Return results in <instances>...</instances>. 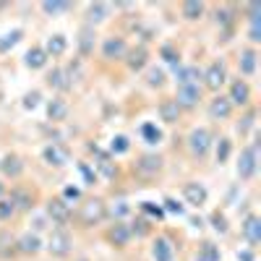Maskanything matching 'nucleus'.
I'll use <instances>...</instances> for the list:
<instances>
[{
    "instance_id": "36",
    "label": "nucleus",
    "mask_w": 261,
    "mask_h": 261,
    "mask_svg": "<svg viewBox=\"0 0 261 261\" xmlns=\"http://www.w3.org/2000/svg\"><path fill=\"white\" fill-rule=\"evenodd\" d=\"M232 154V141L230 139H220V144H217V165H225Z\"/></svg>"
},
{
    "instance_id": "38",
    "label": "nucleus",
    "mask_w": 261,
    "mask_h": 261,
    "mask_svg": "<svg viewBox=\"0 0 261 261\" xmlns=\"http://www.w3.org/2000/svg\"><path fill=\"white\" fill-rule=\"evenodd\" d=\"M209 222H212V227L220 232V235H227L230 232V227H227V220H225V214L222 212H214L212 217H209Z\"/></svg>"
},
{
    "instance_id": "55",
    "label": "nucleus",
    "mask_w": 261,
    "mask_h": 261,
    "mask_svg": "<svg viewBox=\"0 0 261 261\" xmlns=\"http://www.w3.org/2000/svg\"><path fill=\"white\" fill-rule=\"evenodd\" d=\"M79 261H89V258H79Z\"/></svg>"
},
{
    "instance_id": "30",
    "label": "nucleus",
    "mask_w": 261,
    "mask_h": 261,
    "mask_svg": "<svg viewBox=\"0 0 261 261\" xmlns=\"http://www.w3.org/2000/svg\"><path fill=\"white\" fill-rule=\"evenodd\" d=\"M24 65H27V68H32V71L45 68V65H47V53L42 50L39 45H34V47L27 53V58H24Z\"/></svg>"
},
{
    "instance_id": "40",
    "label": "nucleus",
    "mask_w": 261,
    "mask_h": 261,
    "mask_svg": "<svg viewBox=\"0 0 261 261\" xmlns=\"http://www.w3.org/2000/svg\"><path fill=\"white\" fill-rule=\"evenodd\" d=\"M128 212H130L128 201H115L113 209H107V217H115V222H123V217H125Z\"/></svg>"
},
{
    "instance_id": "51",
    "label": "nucleus",
    "mask_w": 261,
    "mask_h": 261,
    "mask_svg": "<svg viewBox=\"0 0 261 261\" xmlns=\"http://www.w3.org/2000/svg\"><path fill=\"white\" fill-rule=\"evenodd\" d=\"M238 258L241 261H253V253L251 251H238Z\"/></svg>"
},
{
    "instance_id": "4",
    "label": "nucleus",
    "mask_w": 261,
    "mask_h": 261,
    "mask_svg": "<svg viewBox=\"0 0 261 261\" xmlns=\"http://www.w3.org/2000/svg\"><path fill=\"white\" fill-rule=\"evenodd\" d=\"M47 251H50V256H55V258L71 256V251H73V238H71V232L63 230V227H55V230L50 232V238H47Z\"/></svg>"
},
{
    "instance_id": "10",
    "label": "nucleus",
    "mask_w": 261,
    "mask_h": 261,
    "mask_svg": "<svg viewBox=\"0 0 261 261\" xmlns=\"http://www.w3.org/2000/svg\"><path fill=\"white\" fill-rule=\"evenodd\" d=\"M128 50L130 47H128L125 37H107L102 42V58L105 60H125Z\"/></svg>"
},
{
    "instance_id": "15",
    "label": "nucleus",
    "mask_w": 261,
    "mask_h": 261,
    "mask_svg": "<svg viewBox=\"0 0 261 261\" xmlns=\"http://www.w3.org/2000/svg\"><path fill=\"white\" fill-rule=\"evenodd\" d=\"M241 235L246 238V243H248L251 248L258 246V241H261V220H258L256 214H248L246 220H243V225H241Z\"/></svg>"
},
{
    "instance_id": "12",
    "label": "nucleus",
    "mask_w": 261,
    "mask_h": 261,
    "mask_svg": "<svg viewBox=\"0 0 261 261\" xmlns=\"http://www.w3.org/2000/svg\"><path fill=\"white\" fill-rule=\"evenodd\" d=\"M206 113H209L212 120H220V123H222V120H227V118L232 115V105H230V99H227L225 94H217V97L209 99Z\"/></svg>"
},
{
    "instance_id": "39",
    "label": "nucleus",
    "mask_w": 261,
    "mask_h": 261,
    "mask_svg": "<svg viewBox=\"0 0 261 261\" xmlns=\"http://www.w3.org/2000/svg\"><path fill=\"white\" fill-rule=\"evenodd\" d=\"M79 172H81V178H84V183H86V186H94V183L99 180L97 170H92L86 162H79Z\"/></svg>"
},
{
    "instance_id": "24",
    "label": "nucleus",
    "mask_w": 261,
    "mask_h": 261,
    "mask_svg": "<svg viewBox=\"0 0 261 261\" xmlns=\"http://www.w3.org/2000/svg\"><path fill=\"white\" fill-rule=\"evenodd\" d=\"M47 84L53 86V89H58V92H71L73 89V81L68 79L65 68H60V65H55V68L47 73Z\"/></svg>"
},
{
    "instance_id": "5",
    "label": "nucleus",
    "mask_w": 261,
    "mask_h": 261,
    "mask_svg": "<svg viewBox=\"0 0 261 261\" xmlns=\"http://www.w3.org/2000/svg\"><path fill=\"white\" fill-rule=\"evenodd\" d=\"M47 217L53 220V225L55 227H68V222H71V217H73V206L68 204V201H63L60 196H55V199H50L47 201Z\"/></svg>"
},
{
    "instance_id": "33",
    "label": "nucleus",
    "mask_w": 261,
    "mask_h": 261,
    "mask_svg": "<svg viewBox=\"0 0 261 261\" xmlns=\"http://www.w3.org/2000/svg\"><path fill=\"white\" fill-rule=\"evenodd\" d=\"M141 136H144L146 144H160V141H162V130H160L154 123H144V125H141Z\"/></svg>"
},
{
    "instance_id": "44",
    "label": "nucleus",
    "mask_w": 261,
    "mask_h": 261,
    "mask_svg": "<svg viewBox=\"0 0 261 261\" xmlns=\"http://www.w3.org/2000/svg\"><path fill=\"white\" fill-rule=\"evenodd\" d=\"M13 214H16V206L8 199H0V222H11Z\"/></svg>"
},
{
    "instance_id": "14",
    "label": "nucleus",
    "mask_w": 261,
    "mask_h": 261,
    "mask_svg": "<svg viewBox=\"0 0 261 261\" xmlns=\"http://www.w3.org/2000/svg\"><path fill=\"white\" fill-rule=\"evenodd\" d=\"M8 201L16 206V212H32V209H34V191L16 186V188H11Z\"/></svg>"
},
{
    "instance_id": "37",
    "label": "nucleus",
    "mask_w": 261,
    "mask_h": 261,
    "mask_svg": "<svg viewBox=\"0 0 261 261\" xmlns=\"http://www.w3.org/2000/svg\"><path fill=\"white\" fill-rule=\"evenodd\" d=\"M232 21H235V6L217 8V24H220V27H230Z\"/></svg>"
},
{
    "instance_id": "21",
    "label": "nucleus",
    "mask_w": 261,
    "mask_h": 261,
    "mask_svg": "<svg viewBox=\"0 0 261 261\" xmlns=\"http://www.w3.org/2000/svg\"><path fill=\"white\" fill-rule=\"evenodd\" d=\"M180 113H183V110L175 105V99H162V102L157 105V115H160V120L167 123V125L178 123V120H180Z\"/></svg>"
},
{
    "instance_id": "7",
    "label": "nucleus",
    "mask_w": 261,
    "mask_h": 261,
    "mask_svg": "<svg viewBox=\"0 0 261 261\" xmlns=\"http://www.w3.org/2000/svg\"><path fill=\"white\" fill-rule=\"evenodd\" d=\"M42 160H45L50 167H65L71 162V149L65 144L53 141V144H47L45 149H42Z\"/></svg>"
},
{
    "instance_id": "9",
    "label": "nucleus",
    "mask_w": 261,
    "mask_h": 261,
    "mask_svg": "<svg viewBox=\"0 0 261 261\" xmlns=\"http://www.w3.org/2000/svg\"><path fill=\"white\" fill-rule=\"evenodd\" d=\"M201 102V84H186V86H178V94H175V105L180 110H193L199 107Z\"/></svg>"
},
{
    "instance_id": "52",
    "label": "nucleus",
    "mask_w": 261,
    "mask_h": 261,
    "mask_svg": "<svg viewBox=\"0 0 261 261\" xmlns=\"http://www.w3.org/2000/svg\"><path fill=\"white\" fill-rule=\"evenodd\" d=\"M42 227H45V220H42V217H39V220L34 222V230H42Z\"/></svg>"
},
{
    "instance_id": "11",
    "label": "nucleus",
    "mask_w": 261,
    "mask_h": 261,
    "mask_svg": "<svg viewBox=\"0 0 261 261\" xmlns=\"http://www.w3.org/2000/svg\"><path fill=\"white\" fill-rule=\"evenodd\" d=\"M227 99H230L232 107H248V105H251V86H248V81L235 79V81L230 84V94H227Z\"/></svg>"
},
{
    "instance_id": "6",
    "label": "nucleus",
    "mask_w": 261,
    "mask_h": 261,
    "mask_svg": "<svg viewBox=\"0 0 261 261\" xmlns=\"http://www.w3.org/2000/svg\"><path fill=\"white\" fill-rule=\"evenodd\" d=\"M201 81H204L206 89L220 92V86L227 81V68H225V63H222V60L209 63V68H206V71H201Z\"/></svg>"
},
{
    "instance_id": "53",
    "label": "nucleus",
    "mask_w": 261,
    "mask_h": 261,
    "mask_svg": "<svg viewBox=\"0 0 261 261\" xmlns=\"http://www.w3.org/2000/svg\"><path fill=\"white\" fill-rule=\"evenodd\" d=\"M3 191H6V183H0V196H3Z\"/></svg>"
},
{
    "instance_id": "50",
    "label": "nucleus",
    "mask_w": 261,
    "mask_h": 261,
    "mask_svg": "<svg viewBox=\"0 0 261 261\" xmlns=\"http://www.w3.org/2000/svg\"><path fill=\"white\" fill-rule=\"evenodd\" d=\"M248 39L251 42H261V27H251L248 29Z\"/></svg>"
},
{
    "instance_id": "26",
    "label": "nucleus",
    "mask_w": 261,
    "mask_h": 261,
    "mask_svg": "<svg viewBox=\"0 0 261 261\" xmlns=\"http://www.w3.org/2000/svg\"><path fill=\"white\" fill-rule=\"evenodd\" d=\"M125 63H128V68L130 71H141L144 65L149 63V50L144 47V45H139V47H134V50H128V55H125Z\"/></svg>"
},
{
    "instance_id": "23",
    "label": "nucleus",
    "mask_w": 261,
    "mask_h": 261,
    "mask_svg": "<svg viewBox=\"0 0 261 261\" xmlns=\"http://www.w3.org/2000/svg\"><path fill=\"white\" fill-rule=\"evenodd\" d=\"M151 256H154V261H172L175 258V248H172V243L165 235H160V238H154V243H151Z\"/></svg>"
},
{
    "instance_id": "3",
    "label": "nucleus",
    "mask_w": 261,
    "mask_h": 261,
    "mask_svg": "<svg viewBox=\"0 0 261 261\" xmlns=\"http://www.w3.org/2000/svg\"><path fill=\"white\" fill-rule=\"evenodd\" d=\"M81 225L84 227H94V225H102L107 220V204L102 199H89L81 204Z\"/></svg>"
},
{
    "instance_id": "41",
    "label": "nucleus",
    "mask_w": 261,
    "mask_h": 261,
    "mask_svg": "<svg viewBox=\"0 0 261 261\" xmlns=\"http://www.w3.org/2000/svg\"><path fill=\"white\" fill-rule=\"evenodd\" d=\"M128 149H130L128 136H115V139H113V144H110V151H113V154H125Z\"/></svg>"
},
{
    "instance_id": "1",
    "label": "nucleus",
    "mask_w": 261,
    "mask_h": 261,
    "mask_svg": "<svg viewBox=\"0 0 261 261\" xmlns=\"http://www.w3.org/2000/svg\"><path fill=\"white\" fill-rule=\"evenodd\" d=\"M212 141H214V136H212L209 128H204V125L193 128L188 134V151H191V157L193 160H204L209 154V149H212Z\"/></svg>"
},
{
    "instance_id": "45",
    "label": "nucleus",
    "mask_w": 261,
    "mask_h": 261,
    "mask_svg": "<svg viewBox=\"0 0 261 261\" xmlns=\"http://www.w3.org/2000/svg\"><path fill=\"white\" fill-rule=\"evenodd\" d=\"M60 199H63V201H68V204L73 206V201H79V199H81V191H79L76 186H65V188H63V193H60Z\"/></svg>"
},
{
    "instance_id": "16",
    "label": "nucleus",
    "mask_w": 261,
    "mask_h": 261,
    "mask_svg": "<svg viewBox=\"0 0 261 261\" xmlns=\"http://www.w3.org/2000/svg\"><path fill=\"white\" fill-rule=\"evenodd\" d=\"M206 188H204V183H199V180H188V183H183V199L191 204V206H201V204H206Z\"/></svg>"
},
{
    "instance_id": "47",
    "label": "nucleus",
    "mask_w": 261,
    "mask_h": 261,
    "mask_svg": "<svg viewBox=\"0 0 261 261\" xmlns=\"http://www.w3.org/2000/svg\"><path fill=\"white\" fill-rule=\"evenodd\" d=\"M201 251H204V256H201L204 261H220V253H217L214 243H204V248H201Z\"/></svg>"
},
{
    "instance_id": "25",
    "label": "nucleus",
    "mask_w": 261,
    "mask_h": 261,
    "mask_svg": "<svg viewBox=\"0 0 261 261\" xmlns=\"http://www.w3.org/2000/svg\"><path fill=\"white\" fill-rule=\"evenodd\" d=\"M175 81L178 86H186V84H201V71L196 65H178L175 68Z\"/></svg>"
},
{
    "instance_id": "27",
    "label": "nucleus",
    "mask_w": 261,
    "mask_h": 261,
    "mask_svg": "<svg viewBox=\"0 0 261 261\" xmlns=\"http://www.w3.org/2000/svg\"><path fill=\"white\" fill-rule=\"evenodd\" d=\"M42 13L50 16V18H58L63 13H71L73 11V3H65V0H45V3H39Z\"/></svg>"
},
{
    "instance_id": "18",
    "label": "nucleus",
    "mask_w": 261,
    "mask_h": 261,
    "mask_svg": "<svg viewBox=\"0 0 261 261\" xmlns=\"http://www.w3.org/2000/svg\"><path fill=\"white\" fill-rule=\"evenodd\" d=\"M24 170H27V165H24V160H21L18 154H6L3 160H0V172H3L6 178H11V180L21 178Z\"/></svg>"
},
{
    "instance_id": "31",
    "label": "nucleus",
    "mask_w": 261,
    "mask_h": 261,
    "mask_svg": "<svg viewBox=\"0 0 261 261\" xmlns=\"http://www.w3.org/2000/svg\"><path fill=\"white\" fill-rule=\"evenodd\" d=\"M204 11H206V6H204V3H193V0L180 6V13H183L186 21H199V18L204 16Z\"/></svg>"
},
{
    "instance_id": "17",
    "label": "nucleus",
    "mask_w": 261,
    "mask_h": 261,
    "mask_svg": "<svg viewBox=\"0 0 261 261\" xmlns=\"http://www.w3.org/2000/svg\"><path fill=\"white\" fill-rule=\"evenodd\" d=\"M113 13V6L110 3H89L86 6V27L97 29V24L107 21V16Z\"/></svg>"
},
{
    "instance_id": "35",
    "label": "nucleus",
    "mask_w": 261,
    "mask_h": 261,
    "mask_svg": "<svg viewBox=\"0 0 261 261\" xmlns=\"http://www.w3.org/2000/svg\"><path fill=\"white\" fill-rule=\"evenodd\" d=\"M165 71L162 68H157V65H151V68L146 71V84L149 86H154V89H160V86H165Z\"/></svg>"
},
{
    "instance_id": "29",
    "label": "nucleus",
    "mask_w": 261,
    "mask_h": 261,
    "mask_svg": "<svg viewBox=\"0 0 261 261\" xmlns=\"http://www.w3.org/2000/svg\"><path fill=\"white\" fill-rule=\"evenodd\" d=\"M47 118H50L53 123H60V120H65V118H68V102H65L63 97H55V99H50V102H47Z\"/></svg>"
},
{
    "instance_id": "22",
    "label": "nucleus",
    "mask_w": 261,
    "mask_h": 261,
    "mask_svg": "<svg viewBox=\"0 0 261 261\" xmlns=\"http://www.w3.org/2000/svg\"><path fill=\"white\" fill-rule=\"evenodd\" d=\"M16 251L18 253H27V256H34L42 251V241H39V235L37 232H24L16 241Z\"/></svg>"
},
{
    "instance_id": "32",
    "label": "nucleus",
    "mask_w": 261,
    "mask_h": 261,
    "mask_svg": "<svg viewBox=\"0 0 261 261\" xmlns=\"http://www.w3.org/2000/svg\"><path fill=\"white\" fill-rule=\"evenodd\" d=\"M21 37H24V29H13V32L3 34V39H0V53H8L11 47H16L21 42Z\"/></svg>"
},
{
    "instance_id": "43",
    "label": "nucleus",
    "mask_w": 261,
    "mask_h": 261,
    "mask_svg": "<svg viewBox=\"0 0 261 261\" xmlns=\"http://www.w3.org/2000/svg\"><path fill=\"white\" fill-rule=\"evenodd\" d=\"M160 53H162V58H165V63H170V65H172V68H178V65H180V53H175V50H172L170 45H165V47H162Z\"/></svg>"
},
{
    "instance_id": "54",
    "label": "nucleus",
    "mask_w": 261,
    "mask_h": 261,
    "mask_svg": "<svg viewBox=\"0 0 261 261\" xmlns=\"http://www.w3.org/2000/svg\"><path fill=\"white\" fill-rule=\"evenodd\" d=\"M196 261H204V258H201V256H199V258H196Z\"/></svg>"
},
{
    "instance_id": "28",
    "label": "nucleus",
    "mask_w": 261,
    "mask_h": 261,
    "mask_svg": "<svg viewBox=\"0 0 261 261\" xmlns=\"http://www.w3.org/2000/svg\"><path fill=\"white\" fill-rule=\"evenodd\" d=\"M42 50L47 53V58H60L65 50H68V39H65L63 34H53V37H47V42H45Z\"/></svg>"
},
{
    "instance_id": "46",
    "label": "nucleus",
    "mask_w": 261,
    "mask_h": 261,
    "mask_svg": "<svg viewBox=\"0 0 261 261\" xmlns=\"http://www.w3.org/2000/svg\"><path fill=\"white\" fill-rule=\"evenodd\" d=\"M141 212L149 214V217H154V220H162V217H165V209H162V206H154L151 201H144V204H141Z\"/></svg>"
},
{
    "instance_id": "49",
    "label": "nucleus",
    "mask_w": 261,
    "mask_h": 261,
    "mask_svg": "<svg viewBox=\"0 0 261 261\" xmlns=\"http://www.w3.org/2000/svg\"><path fill=\"white\" fill-rule=\"evenodd\" d=\"M165 209L172 214H183V204H178L175 199H165Z\"/></svg>"
},
{
    "instance_id": "2",
    "label": "nucleus",
    "mask_w": 261,
    "mask_h": 261,
    "mask_svg": "<svg viewBox=\"0 0 261 261\" xmlns=\"http://www.w3.org/2000/svg\"><path fill=\"white\" fill-rule=\"evenodd\" d=\"M256 167H258V146L248 144V146L241 149V160H238V178H241L243 183L253 180Z\"/></svg>"
},
{
    "instance_id": "20",
    "label": "nucleus",
    "mask_w": 261,
    "mask_h": 261,
    "mask_svg": "<svg viewBox=\"0 0 261 261\" xmlns=\"http://www.w3.org/2000/svg\"><path fill=\"white\" fill-rule=\"evenodd\" d=\"M256 60H258V55H256V50H253V47L241 50V55H238V71H241L243 81H246V79H251V76L256 73Z\"/></svg>"
},
{
    "instance_id": "8",
    "label": "nucleus",
    "mask_w": 261,
    "mask_h": 261,
    "mask_svg": "<svg viewBox=\"0 0 261 261\" xmlns=\"http://www.w3.org/2000/svg\"><path fill=\"white\" fill-rule=\"evenodd\" d=\"M162 167H165V160L160 154H141L134 162V172L139 178H154L157 172H162Z\"/></svg>"
},
{
    "instance_id": "48",
    "label": "nucleus",
    "mask_w": 261,
    "mask_h": 261,
    "mask_svg": "<svg viewBox=\"0 0 261 261\" xmlns=\"http://www.w3.org/2000/svg\"><path fill=\"white\" fill-rule=\"evenodd\" d=\"M37 105H39V92H32V94L24 97V107H27V110H34Z\"/></svg>"
},
{
    "instance_id": "13",
    "label": "nucleus",
    "mask_w": 261,
    "mask_h": 261,
    "mask_svg": "<svg viewBox=\"0 0 261 261\" xmlns=\"http://www.w3.org/2000/svg\"><path fill=\"white\" fill-rule=\"evenodd\" d=\"M76 45H79V55H81V60L84 58H89V55H94V47H97V29H92V27H81V32H79V39H76Z\"/></svg>"
},
{
    "instance_id": "19",
    "label": "nucleus",
    "mask_w": 261,
    "mask_h": 261,
    "mask_svg": "<svg viewBox=\"0 0 261 261\" xmlns=\"http://www.w3.org/2000/svg\"><path fill=\"white\" fill-rule=\"evenodd\" d=\"M130 225H125V222H115V225H110V230H107V241H110L115 248H125L128 243H130Z\"/></svg>"
},
{
    "instance_id": "42",
    "label": "nucleus",
    "mask_w": 261,
    "mask_h": 261,
    "mask_svg": "<svg viewBox=\"0 0 261 261\" xmlns=\"http://www.w3.org/2000/svg\"><path fill=\"white\" fill-rule=\"evenodd\" d=\"M97 167H99V172L107 178V180H115V175H118V167L110 162V160H99L97 162Z\"/></svg>"
},
{
    "instance_id": "34",
    "label": "nucleus",
    "mask_w": 261,
    "mask_h": 261,
    "mask_svg": "<svg viewBox=\"0 0 261 261\" xmlns=\"http://www.w3.org/2000/svg\"><path fill=\"white\" fill-rule=\"evenodd\" d=\"M253 123H256V107H248L246 115L241 118V123H238V134H241V136H248V130L253 128Z\"/></svg>"
}]
</instances>
